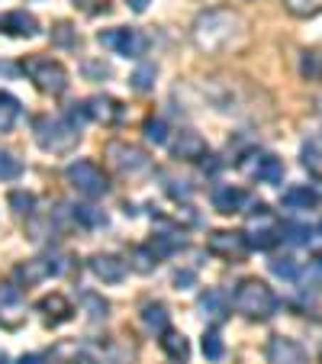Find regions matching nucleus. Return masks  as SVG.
<instances>
[{
    "label": "nucleus",
    "instance_id": "nucleus-38",
    "mask_svg": "<svg viewBox=\"0 0 322 364\" xmlns=\"http://www.w3.org/2000/svg\"><path fill=\"white\" fill-rule=\"evenodd\" d=\"M271 271H274L277 277H287V281H296V264H294V258H274L271 262Z\"/></svg>",
    "mask_w": 322,
    "mask_h": 364
},
{
    "label": "nucleus",
    "instance_id": "nucleus-16",
    "mask_svg": "<svg viewBox=\"0 0 322 364\" xmlns=\"http://www.w3.org/2000/svg\"><path fill=\"white\" fill-rule=\"evenodd\" d=\"M90 271H94L97 281L103 284H119L126 277V262L119 255H110V252H100L90 258Z\"/></svg>",
    "mask_w": 322,
    "mask_h": 364
},
{
    "label": "nucleus",
    "instance_id": "nucleus-6",
    "mask_svg": "<svg viewBox=\"0 0 322 364\" xmlns=\"http://www.w3.org/2000/svg\"><path fill=\"white\" fill-rule=\"evenodd\" d=\"M103 159H107V165H110L113 171L129 174V178H136V174H142V171L151 168L149 151L139 149V145H132V142H107Z\"/></svg>",
    "mask_w": 322,
    "mask_h": 364
},
{
    "label": "nucleus",
    "instance_id": "nucleus-44",
    "mask_svg": "<svg viewBox=\"0 0 322 364\" xmlns=\"http://www.w3.org/2000/svg\"><path fill=\"white\" fill-rule=\"evenodd\" d=\"M20 364H45V355H23Z\"/></svg>",
    "mask_w": 322,
    "mask_h": 364
},
{
    "label": "nucleus",
    "instance_id": "nucleus-24",
    "mask_svg": "<svg viewBox=\"0 0 322 364\" xmlns=\"http://www.w3.org/2000/svg\"><path fill=\"white\" fill-rule=\"evenodd\" d=\"M142 326L149 332H161L168 329V309H165V303H145L142 306Z\"/></svg>",
    "mask_w": 322,
    "mask_h": 364
},
{
    "label": "nucleus",
    "instance_id": "nucleus-29",
    "mask_svg": "<svg viewBox=\"0 0 322 364\" xmlns=\"http://www.w3.org/2000/svg\"><path fill=\"white\" fill-rule=\"evenodd\" d=\"M16 117H20V103H16V97L0 94V132H10V129H14Z\"/></svg>",
    "mask_w": 322,
    "mask_h": 364
},
{
    "label": "nucleus",
    "instance_id": "nucleus-22",
    "mask_svg": "<svg viewBox=\"0 0 322 364\" xmlns=\"http://www.w3.org/2000/svg\"><path fill=\"white\" fill-rule=\"evenodd\" d=\"M281 203L287 210H316L319 206V193L313 187H290V191H284Z\"/></svg>",
    "mask_w": 322,
    "mask_h": 364
},
{
    "label": "nucleus",
    "instance_id": "nucleus-5",
    "mask_svg": "<svg viewBox=\"0 0 322 364\" xmlns=\"http://www.w3.org/2000/svg\"><path fill=\"white\" fill-rule=\"evenodd\" d=\"M252 210L254 213L242 235H245V242H248V252H252V248L254 252H267V248H274L277 242H281V223L274 220V213H271L264 203L252 206Z\"/></svg>",
    "mask_w": 322,
    "mask_h": 364
},
{
    "label": "nucleus",
    "instance_id": "nucleus-43",
    "mask_svg": "<svg viewBox=\"0 0 322 364\" xmlns=\"http://www.w3.org/2000/svg\"><path fill=\"white\" fill-rule=\"evenodd\" d=\"M174 284H178V287H190V284H193V271H178V274H174Z\"/></svg>",
    "mask_w": 322,
    "mask_h": 364
},
{
    "label": "nucleus",
    "instance_id": "nucleus-39",
    "mask_svg": "<svg viewBox=\"0 0 322 364\" xmlns=\"http://www.w3.org/2000/svg\"><path fill=\"white\" fill-rule=\"evenodd\" d=\"M52 39H55L58 46H75V29H71L68 23H58V26L52 29Z\"/></svg>",
    "mask_w": 322,
    "mask_h": 364
},
{
    "label": "nucleus",
    "instance_id": "nucleus-26",
    "mask_svg": "<svg viewBox=\"0 0 322 364\" xmlns=\"http://www.w3.org/2000/svg\"><path fill=\"white\" fill-rule=\"evenodd\" d=\"M200 309H203V316L220 323V319L226 316V300H222L220 290H206V294H200Z\"/></svg>",
    "mask_w": 322,
    "mask_h": 364
},
{
    "label": "nucleus",
    "instance_id": "nucleus-12",
    "mask_svg": "<svg viewBox=\"0 0 322 364\" xmlns=\"http://www.w3.org/2000/svg\"><path fill=\"white\" fill-rule=\"evenodd\" d=\"M267 364H309V355L296 338L290 336H271L264 348Z\"/></svg>",
    "mask_w": 322,
    "mask_h": 364
},
{
    "label": "nucleus",
    "instance_id": "nucleus-15",
    "mask_svg": "<svg viewBox=\"0 0 322 364\" xmlns=\"http://www.w3.org/2000/svg\"><path fill=\"white\" fill-rule=\"evenodd\" d=\"M171 151H174V159H181V161H203V159H210L206 139L197 136L193 129H181L178 139L171 142Z\"/></svg>",
    "mask_w": 322,
    "mask_h": 364
},
{
    "label": "nucleus",
    "instance_id": "nucleus-3",
    "mask_svg": "<svg viewBox=\"0 0 322 364\" xmlns=\"http://www.w3.org/2000/svg\"><path fill=\"white\" fill-rule=\"evenodd\" d=\"M33 132H36V142L42 145L45 151H71L81 139V129L71 123L68 117H52V113H42V117L33 119Z\"/></svg>",
    "mask_w": 322,
    "mask_h": 364
},
{
    "label": "nucleus",
    "instance_id": "nucleus-11",
    "mask_svg": "<svg viewBox=\"0 0 322 364\" xmlns=\"http://www.w3.org/2000/svg\"><path fill=\"white\" fill-rule=\"evenodd\" d=\"M26 323V300L20 287L0 284V329H20Z\"/></svg>",
    "mask_w": 322,
    "mask_h": 364
},
{
    "label": "nucleus",
    "instance_id": "nucleus-8",
    "mask_svg": "<svg viewBox=\"0 0 322 364\" xmlns=\"http://www.w3.org/2000/svg\"><path fill=\"white\" fill-rule=\"evenodd\" d=\"M97 42L113 48L123 58H142L149 52V36L142 29H107V33L97 36Z\"/></svg>",
    "mask_w": 322,
    "mask_h": 364
},
{
    "label": "nucleus",
    "instance_id": "nucleus-34",
    "mask_svg": "<svg viewBox=\"0 0 322 364\" xmlns=\"http://www.w3.org/2000/svg\"><path fill=\"white\" fill-rule=\"evenodd\" d=\"M145 136H149V142L165 145L168 142V123L161 117H149L145 119Z\"/></svg>",
    "mask_w": 322,
    "mask_h": 364
},
{
    "label": "nucleus",
    "instance_id": "nucleus-4",
    "mask_svg": "<svg viewBox=\"0 0 322 364\" xmlns=\"http://www.w3.org/2000/svg\"><path fill=\"white\" fill-rule=\"evenodd\" d=\"M20 68H23V75H26L29 81L42 90V94L58 97V94H65V90H68V71H65V65L55 62V58L29 55V58H23Z\"/></svg>",
    "mask_w": 322,
    "mask_h": 364
},
{
    "label": "nucleus",
    "instance_id": "nucleus-1",
    "mask_svg": "<svg viewBox=\"0 0 322 364\" xmlns=\"http://www.w3.org/2000/svg\"><path fill=\"white\" fill-rule=\"evenodd\" d=\"M193 46L206 55H222L235 52L248 42V20L232 7H213L193 20Z\"/></svg>",
    "mask_w": 322,
    "mask_h": 364
},
{
    "label": "nucleus",
    "instance_id": "nucleus-31",
    "mask_svg": "<svg viewBox=\"0 0 322 364\" xmlns=\"http://www.w3.org/2000/svg\"><path fill=\"white\" fill-rule=\"evenodd\" d=\"M129 264L136 271H142V274H149V271H155V264H158V258H155V252H151L149 245H139V248H132V255H129Z\"/></svg>",
    "mask_w": 322,
    "mask_h": 364
},
{
    "label": "nucleus",
    "instance_id": "nucleus-21",
    "mask_svg": "<svg viewBox=\"0 0 322 364\" xmlns=\"http://www.w3.org/2000/svg\"><path fill=\"white\" fill-rule=\"evenodd\" d=\"M161 351H165L171 361H178V364H184L187 358H190V342L184 338V332H174V329H165L161 332Z\"/></svg>",
    "mask_w": 322,
    "mask_h": 364
},
{
    "label": "nucleus",
    "instance_id": "nucleus-30",
    "mask_svg": "<svg viewBox=\"0 0 322 364\" xmlns=\"http://www.w3.org/2000/svg\"><path fill=\"white\" fill-rule=\"evenodd\" d=\"M155 75H158L155 65H139V68L132 71V77H129V87L139 90V94H145V90L155 87Z\"/></svg>",
    "mask_w": 322,
    "mask_h": 364
},
{
    "label": "nucleus",
    "instance_id": "nucleus-40",
    "mask_svg": "<svg viewBox=\"0 0 322 364\" xmlns=\"http://www.w3.org/2000/svg\"><path fill=\"white\" fill-rule=\"evenodd\" d=\"M84 303H87V306L94 309V313H90L94 319H107V309H110V306H107V300H100V296L87 294V296H84Z\"/></svg>",
    "mask_w": 322,
    "mask_h": 364
},
{
    "label": "nucleus",
    "instance_id": "nucleus-19",
    "mask_svg": "<svg viewBox=\"0 0 322 364\" xmlns=\"http://www.w3.org/2000/svg\"><path fill=\"white\" fill-rule=\"evenodd\" d=\"M52 358H55L58 364H97L94 351L81 342H58L55 348H52Z\"/></svg>",
    "mask_w": 322,
    "mask_h": 364
},
{
    "label": "nucleus",
    "instance_id": "nucleus-46",
    "mask_svg": "<svg viewBox=\"0 0 322 364\" xmlns=\"http://www.w3.org/2000/svg\"><path fill=\"white\" fill-rule=\"evenodd\" d=\"M319 232H322V223H319Z\"/></svg>",
    "mask_w": 322,
    "mask_h": 364
},
{
    "label": "nucleus",
    "instance_id": "nucleus-36",
    "mask_svg": "<svg viewBox=\"0 0 322 364\" xmlns=\"http://www.w3.org/2000/svg\"><path fill=\"white\" fill-rule=\"evenodd\" d=\"M203 355L213 358V361H220V358H222V338H220V332H216V329H210L203 336Z\"/></svg>",
    "mask_w": 322,
    "mask_h": 364
},
{
    "label": "nucleus",
    "instance_id": "nucleus-41",
    "mask_svg": "<svg viewBox=\"0 0 322 364\" xmlns=\"http://www.w3.org/2000/svg\"><path fill=\"white\" fill-rule=\"evenodd\" d=\"M84 75H87V77H100V81H103V77L110 75V65H103V62H84Z\"/></svg>",
    "mask_w": 322,
    "mask_h": 364
},
{
    "label": "nucleus",
    "instance_id": "nucleus-20",
    "mask_svg": "<svg viewBox=\"0 0 322 364\" xmlns=\"http://www.w3.org/2000/svg\"><path fill=\"white\" fill-rule=\"evenodd\" d=\"M4 29H7L10 36L29 39V36L39 33V20H36L33 14H26V10H10V14L4 16Z\"/></svg>",
    "mask_w": 322,
    "mask_h": 364
},
{
    "label": "nucleus",
    "instance_id": "nucleus-14",
    "mask_svg": "<svg viewBox=\"0 0 322 364\" xmlns=\"http://www.w3.org/2000/svg\"><path fill=\"white\" fill-rule=\"evenodd\" d=\"M84 113H87L90 119H97V123H103V126H117V123L126 119V107L117 100V97H107V94L90 97V100L84 103Z\"/></svg>",
    "mask_w": 322,
    "mask_h": 364
},
{
    "label": "nucleus",
    "instance_id": "nucleus-9",
    "mask_svg": "<svg viewBox=\"0 0 322 364\" xmlns=\"http://www.w3.org/2000/svg\"><path fill=\"white\" fill-rule=\"evenodd\" d=\"M65 258L62 255H39V258H29V262H23L20 268L14 271L16 274V281L20 284H26V287H36V284H42V281H48V277H55V274H62L65 271Z\"/></svg>",
    "mask_w": 322,
    "mask_h": 364
},
{
    "label": "nucleus",
    "instance_id": "nucleus-13",
    "mask_svg": "<svg viewBox=\"0 0 322 364\" xmlns=\"http://www.w3.org/2000/svg\"><path fill=\"white\" fill-rule=\"evenodd\" d=\"M206 248H210L216 258H226V262H242L248 255V242L242 232H229V229H216V232L206 239Z\"/></svg>",
    "mask_w": 322,
    "mask_h": 364
},
{
    "label": "nucleus",
    "instance_id": "nucleus-7",
    "mask_svg": "<svg viewBox=\"0 0 322 364\" xmlns=\"http://www.w3.org/2000/svg\"><path fill=\"white\" fill-rule=\"evenodd\" d=\"M65 178H68V184L75 187L81 197H103V193L110 191V181H107V174H103L100 165H94V161H71L68 168H65Z\"/></svg>",
    "mask_w": 322,
    "mask_h": 364
},
{
    "label": "nucleus",
    "instance_id": "nucleus-2",
    "mask_svg": "<svg viewBox=\"0 0 322 364\" xmlns=\"http://www.w3.org/2000/svg\"><path fill=\"white\" fill-rule=\"evenodd\" d=\"M232 306L248 319H271L277 313V294L258 277H245L232 294Z\"/></svg>",
    "mask_w": 322,
    "mask_h": 364
},
{
    "label": "nucleus",
    "instance_id": "nucleus-17",
    "mask_svg": "<svg viewBox=\"0 0 322 364\" xmlns=\"http://www.w3.org/2000/svg\"><path fill=\"white\" fill-rule=\"evenodd\" d=\"M39 313L45 316L48 326H58V323H68L71 316H75V306L68 303V296L62 294H48L39 300Z\"/></svg>",
    "mask_w": 322,
    "mask_h": 364
},
{
    "label": "nucleus",
    "instance_id": "nucleus-23",
    "mask_svg": "<svg viewBox=\"0 0 322 364\" xmlns=\"http://www.w3.org/2000/svg\"><path fill=\"white\" fill-rule=\"evenodd\" d=\"M187 242H184V235H178V232H158L155 239L149 242V248L155 252V258L161 262V258H168V255H174L178 248H184Z\"/></svg>",
    "mask_w": 322,
    "mask_h": 364
},
{
    "label": "nucleus",
    "instance_id": "nucleus-42",
    "mask_svg": "<svg viewBox=\"0 0 322 364\" xmlns=\"http://www.w3.org/2000/svg\"><path fill=\"white\" fill-rule=\"evenodd\" d=\"M75 7L94 16V14H100V10H107V0H75Z\"/></svg>",
    "mask_w": 322,
    "mask_h": 364
},
{
    "label": "nucleus",
    "instance_id": "nucleus-18",
    "mask_svg": "<svg viewBox=\"0 0 322 364\" xmlns=\"http://www.w3.org/2000/svg\"><path fill=\"white\" fill-rule=\"evenodd\" d=\"M248 203V193L242 187H232V184H220L213 191V206L220 213H242Z\"/></svg>",
    "mask_w": 322,
    "mask_h": 364
},
{
    "label": "nucleus",
    "instance_id": "nucleus-25",
    "mask_svg": "<svg viewBox=\"0 0 322 364\" xmlns=\"http://www.w3.org/2000/svg\"><path fill=\"white\" fill-rule=\"evenodd\" d=\"M296 281L306 284V287H313V290H322V252L309 255V262L296 271Z\"/></svg>",
    "mask_w": 322,
    "mask_h": 364
},
{
    "label": "nucleus",
    "instance_id": "nucleus-10",
    "mask_svg": "<svg viewBox=\"0 0 322 364\" xmlns=\"http://www.w3.org/2000/svg\"><path fill=\"white\" fill-rule=\"evenodd\" d=\"M239 165L248 178L261 181V184H281L284 181V161L277 155H271V151H254V155H248Z\"/></svg>",
    "mask_w": 322,
    "mask_h": 364
},
{
    "label": "nucleus",
    "instance_id": "nucleus-45",
    "mask_svg": "<svg viewBox=\"0 0 322 364\" xmlns=\"http://www.w3.org/2000/svg\"><path fill=\"white\" fill-rule=\"evenodd\" d=\"M126 4H129V7L136 10V14H142V10L149 7V0H126Z\"/></svg>",
    "mask_w": 322,
    "mask_h": 364
},
{
    "label": "nucleus",
    "instance_id": "nucleus-33",
    "mask_svg": "<svg viewBox=\"0 0 322 364\" xmlns=\"http://www.w3.org/2000/svg\"><path fill=\"white\" fill-rule=\"evenodd\" d=\"M309 226H300V223H284L281 226V239H287L290 245H306L309 242Z\"/></svg>",
    "mask_w": 322,
    "mask_h": 364
},
{
    "label": "nucleus",
    "instance_id": "nucleus-35",
    "mask_svg": "<svg viewBox=\"0 0 322 364\" xmlns=\"http://www.w3.org/2000/svg\"><path fill=\"white\" fill-rule=\"evenodd\" d=\"M284 7L294 16H316L322 10V0H284Z\"/></svg>",
    "mask_w": 322,
    "mask_h": 364
},
{
    "label": "nucleus",
    "instance_id": "nucleus-27",
    "mask_svg": "<svg viewBox=\"0 0 322 364\" xmlns=\"http://www.w3.org/2000/svg\"><path fill=\"white\" fill-rule=\"evenodd\" d=\"M75 220L81 223V226H87V229L107 226V213H103V210H97V206H90V203H77L75 206Z\"/></svg>",
    "mask_w": 322,
    "mask_h": 364
},
{
    "label": "nucleus",
    "instance_id": "nucleus-37",
    "mask_svg": "<svg viewBox=\"0 0 322 364\" xmlns=\"http://www.w3.org/2000/svg\"><path fill=\"white\" fill-rule=\"evenodd\" d=\"M10 206H14L20 216H29V213H33V206H36V197H33V193L14 191V193H10Z\"/></svg>",
    "mask_w": 322,
    "mask_h": 364
},
{
    "label": "nucleus",
    "instance_id": "nucleus-28",
    "mask_svg": "<svg viewBox=\"0 0 322 364\" xmlns=\"http://www.w3.org/2000/svg\"><path fill=\"white\" fill-rule=\"evenodd\" d=\"M300 75L306 77V81H322V52H319V48H309V52H303Z\"/></svg>",
    "mask_w": 322,
    "mask_h": 364
},
{
    "label": "nucleus",
    "instance_id": "nucleus-32",
    "mask_svg": "<svg viewBox=\"0 0 322 364\" xmlns=\"http://www.w3.org/2000/svg\"><path fill=\"white\" fill-rule=\"evenodd\" d=\"M20 171H23V165H20V159H16L10 149H0V181H14V178H20Z\"/></svg>",
    "mask_w": 322,
    "mask_h": 364
}]
</instances>
